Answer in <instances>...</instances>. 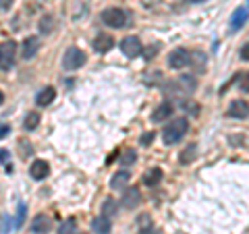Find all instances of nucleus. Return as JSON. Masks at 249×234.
Here are the masks:
<instances>
[{
  "mask_svg": "<svg viewBox=\"0 0 249 234\" xmlns=\"http://www.w3.org/2000/svg\"><path fill=\"white\" fill-rule=\"evenodd\" d=\"M187 129H189V120H187L185 116H177V118L170 120L164 127V131H162V141H164L166 145L178 143L185 137Z\"/></svg>",
  "mask_w": 249,
  "mask_h": 234,
  "instance_id": "nucleus-1",
  "label": "nucleus"
},
{
  "mask_svg": "<svg viewBox=\"0 0 249 234\" xmlns=\"http://www.w3.org/2000/svg\"><path fill=\"white\" fill-rule=\"evenodd\" d=\"M85 60H88L85 52L81 48H77V46H71V48L65 52V56H62V68L69 73L77 71V68H81L85 65Z\"/></svg>",
  "mask_w": 249,
  "mask_h": 234,
  "instance_id": "nucleus-2",
  "label": "nucleus"
},
{
  "mask_svg": "<svg viewBox=\"0 0 249 234\" xmlns=\"http://www.w3.org/2000/svg\"><path fill=\"white\" fill-rule=\"evenodd\" d=\"M17 58V44L13 40L0 44V71H9Z\"/></svg>",
  "mask_w": 249,
  "mask_h": 234,
  "instance_id": "nucleus-3",
  "label": "nucleus"
},
{
  "mask_svg": "<svg viewBox=\"0 0 249 234\" xmlns=\"http://www.w3.org/2000/svg\"><path fill=\"white\" fill-rule=\"evenodd\" d=\"M102 21H104V25H108V27L121 29V27H124L129 23V17H127V13H124L123 9H106L102 13Z\"/></svg>",
  "mask_w": 249,
  "mask_h": 234,
  "instance_id": "nucleus-4",
  "label": "nucleus"
},
{
  "mask_svg": "<svg viewBox=\"0 0 249 234\" xmlns=\"http://www.w3.org/2000/svg\"><path fill=\"white\" fill-rule=\"evenodd\" d=\"M189 62H191V54L185 48H177L168 54V65H170V68H175V71H181V68L189 67Z\"/></svg>",
  "mask_w": 249,
  "mask_h": 234,
  "instance_id": "nucleus-5",
  "label": "nucleus"
},
{
  "mask_svg": "<svg viewBox=\"0 0 249 234\" xmlns=\"http://www.w3.org/2000/svg\"><path fill=\"white\" fill-rule=\"evenodd\" d=\"M121 50H123V54L127 58H137L139 54L143 52L142 50V42H139L135 35H127V37H124V40L121 42Z\"/></svg>",
  "mask_w": 249,
  "mask_h": 234,
  "instance_id": "nucleus-6",
  "label": "nucleus"
},
{
  "mask_svg": "<svg viewBox=\"0 0 249 234\" xmlns=\"http://www.w3.org/2000/svg\"><path fill=\"white\" fill-rule=\"evenodd\" d=\"M40 48H42L40 37H36V35L27 37V40L23 42V46H21V56H23V60H31V58H36V54L40 52Z\"/></svg>",
  "mask_w": 249,
  "mask_h": 234,
  "instance_id": "nucleus-7",
  "label": "nucleus"
},
{
  "mask_svg": "<svg viewBox=\"0 0 249 234\" xmlns=\"http://www.w3.org/2000/svg\"><path fill=\"white\" fill-rule=\"evenodd\" d=\"M227 116H231V118H237V120L249 118V104L245 102V100H235V102L229 106Z\"/></svg>",
  "mask_w": 249,
  "mask_h": 234,
  "instance_id": "nucleus-8",
  "label": "nucleus"
},
{
  "mask_svg": "<svg viewBox=\"0 0 249 234\" xmlns=\"http://www.w3.org/2000/svg\"><path fill=\"white\" fill-rule=\"evenodd\" d=\"M139 203H142V193H139V189L131 186V189H127V191L123 193L121 205H123L124 209H135Z\"/></svg>",
  "mask_w": 249,
  "mask_h": 234,
  "instance_id": "nucleus-9",
  "label": "nucleus"
},
{
  "mask_svg": "<svg viewBox=\"0 0 249 234\" xmlns=\"http://www.w3.org/2000/svg\"><path fill=\"white\" fill-rule=\"evenodd\" d=\"M114 48V37L110 33H98L93 37V50L98 54H106L108 50Z\"/></svg>",
  "mask_w": 249,
  "mask_h": 234,
  "instance_id": "nucleus-10",
  "label": "nucleus"
},
{
  "mask_svg": "<svg viewBox=\"0 0 249 234\" xmlns=\"http://www.w3.org/2000/svg\"><path fill=\"white\" fill-rule=\"evenodd\" d=\"M29 174H31V178H36V181H44V178L50 174V166H48V162H44V160H36V162L29 166Z\"/></svg>",
  "mask_w": 249,
  "mask_h": 234,
  "instance_id": "nucleus-11",
  "label": "nucleus"
},
{
  "mask_svg": "<svg viewBox=\"0 0 249 234\" xmlns=\"http://www.w3.org/2000/svg\"><path fill=\"white\" fill-rule=\"evenodd\" d=\"M50 230H52V220L44 214H40L34 222H31V232H36V234H46Z\"/></svg>",
  "mask_w": 249,
  "mask_h": 234,
  "instance_id": "nucleus-12",
  "label": "nucleus"
},
{
  "mask_svg": "<svg viewBox=\"0 0 249 234\" xmlns=\"http://www.w3.org/2000/svg\"><path fill=\"white\" fill-rule=\"evenodd\" d=\"M91 228L96 234H108L112 230V224H110V217H106V216H96L91 220Z\"/></svg>",
  "mask_w": 249,
  "mask_h": 234,
  "instance_id": "nucleus-13",
  "label": "nucleus"
},
{
  "mask_svg": "<svg viewBox=\"0 0 249 234\" xmlns=\"http://www.w3.org/2000/svg\"><path fill=\"white\" fill-rule=\"evenodd\" d=\"M173 112H175L173 104H170V102H162V104H160V106L154 110V114H152V120H154V122H162V120H166L168 116H173Z\"/></svg>",
  "mask_w": 249,
  "mask_h": 234,
  "instance_id": "nucleus-14",
  "label": "nucleus"
},
{
  "mask_svg": "<svg viewBox=\"0 0 249 234\" xmlns=\"http://www.w3.org/2000/svg\"><path fill=\"white\" fill-rule=\"evenodd\" d=\"M129 181H131V172H129V170H119V172L112 176L110 186L114 191H121V189H124V184H127Z\"/></svg>",
  "mask_w": 249,
  "mask_h": 234,
  "instance_id": "nucleus-15",
  "label": "nucleus"
},
{
  "mask_svg": "<svg viewBox=\"0 0 249 234\" xmlns=\"http://www.w3.org/2000/svg\"><path fill=\"white\" fill-rule=\"evenodd\" d=\"M54 98H56V89H54V87H44L40 93H37L36 104L37 106H50Z\"/></svg>",
  "mask_w": 249,
  "mask_h": 234,
  "instance_id": "nucleus-16",
  "label": "nucleus"
},
{
  "mask_svg": "<svg viewBox=\"0 0 249 234\" xmlns=\"http://www.w3.org/2000/svg\"><path fill=\"white\" fill-rule=\"evenodd\" d=\"M245 21H247V11L245 9H237L235 13H232V17H231V29L232 31H237L245 25Z\"/></svg>",
  "mask_w": 249,
  "mask_h": 234,
  "instance_id": "nucleus-17",
  "label": "nucleus"
},
{
  "mask_svg": "<svg viewBox=\"0 0 249 234\" xmlns=\"http://www.w3.org/2000/svg\"><path fill=\"white\" fill-rule=\"evenodd\" d=\"M196 155H197V145L191 143V145H187L185 150L181 151V155H178V162H181V164H191L193 160H196Z\"/></svg>",
  "mask_w": 249,
  "mask_h": 234,
  "instance_id": "nucleus-18",
  "label": "nucleus"
},
{
  "mask_svg": "<svg viewBox=\"0 0 249 234\" xmlns=\"http://www.w3.org/2000/svg\"><path fill=\"white\" fill-rule=\"evenodd\" d=\"M162 176H164V172H162L160 168H152L150 172L145 174V178H143V183L147 184V186H156L160 181H162Z\"/></svg>",
  "mask_w": 249,
  "mask_h": 234,
  "instance_id": "nucleus-19",
  "label": "nucleus"
},
{
  "mask_svg": "<svg viewBox=\"0 0 249 234\" xmlns=\"http://www.w3.org/2000/svg\"><path fill=\"white\" fill-rule=\"evenodd\" d=\"M54 17L52 15H44V17L40 19V23H37V29H40V33H52L54 29Z\"/></svg>",
  "mask_w": 249,
  "mask_h": 234,
  "instance_id": "nucleus-20",
  "label": "nucleus"
},
{
  "mask_svg": "<svg viewBox=\"0 0 249 234\" xmlns=\"http://www.w3.org/2000/svg\"><path fill=\"white\" fill-rule=\"evenodd\" d=\"M58 234H77V220L75 217H69L58 226Z\"/></svg>",
  "mask_w": 249,
  "mask_h": 234,
  "instance_id": "nucleus-21",
  "label": "nucleus"
},
{
  "mask_svg": "<svg viewBox=\"0 0 249 234\" xmlns=\"http://www.w3.org/2000/svg\"><path fill=\"white\" fill-rule=\"evenodd\" d=\"M116 209H119V203H116L114 199L108 197V199L104 201V203H102V216H106V217L116 216Z\"/></svg>",
  "mask_w": 249,
  "mask_h": 234,
  "instance_id": "nucleus-22",
  "label": "nucleus"
},
{
  "mask_svg": "<svg viewBox=\"0 0 249 234\" xmlns=\"http://www.w3.org/2000/svg\"><path fill=\"white\" fill-rule=\"evenodd\" d=\"M37 124H40V114H37V112H29L25 116V120H23V127H25L27 131H34Z\"/></svg>",
  "mask_w": 249,
  "mask_h": 234,
  "instance_id": "nucleus-23",
  "label": "nucleus"
},
{
  "mask_svg": "<svg viewBox=\"0 0 249 234\" xmlns=\"http://www.w3.org/2000/svg\"><path fill=\"white\" fill-rule=\"evenodd\" d=\"M178 85H181V87H183L187 93H191V91L197 89V83H196V79H193V77H181V79H178Z\"/></svg>",
  "mask_w": 249,
  "mask_h": 234,
  "instance_id": "nucleus-24",
  "label": "nucleus"
},
{
  "mask_svg": "<svg viewBox=\"0 0 249 234\" xmlns=\"http://www.w3.org/2000/svg\"><path fill=\"white\" fill-rule=\"evenodd\" d=\"M135 160H137V153H135V150H124L123 158H121V164H123V166H133Z\"/></svg>",
  "mask_w": 249,
  "mask_h": 234,
  "instance_id": "nucleus-25",
  "label": "nucleus"
},
{
  "mask_svg": "<svg viewBox=\"0 0 249 234\" xmlns=\"http://www.w3.org/2000/svg\"><path fill=\"white\" fill-rule=\"evenodd\" d=\"M27 214V205H19V214H17V220H15V226H17V228H19V226L23 224V216H25Z\"/></svg>",
  "mask_w": 249,
  "mask_h": 234,
  "instance_id": "nucleus-26",
  "label": "nucleus"
},
{
  "mask_svg": "<svg viewBox=\"0 0 249 234\" xmlns=\"http://www.w3.org/2000/svg\"><path fill=\"white\" fill-rule=\"evenodd\" d=\"M241 89H243V91H247V93H249V73H247V75H243V77H241Z\"/></svg>",
  "mask_w": 249,
  "mask_h": 234,
  "instance_id": "nucleus-27",
  "label": "nucleus"
},
{
  "mask_svg": "<svg viewBox=\"0 0 249 234\" xmlns=\"http://www.w3.org/2000/svg\"><path fill=\"white\" fill-rule=\"evenodd\" d=\"M15 0H0V11H9Z\"/></svg>",
  "mask_w": 249,
  "mask_h": 234,
  "instance_id": "nucleus-28",
  "label": "nucleus"
},
{
  "mask_svg": "<svg viewBox=\"0 0 249 234\" xmlns=\"http://www.w3.org/2000/svg\"><path fill=\"white\" fill-rule=\"evenodd\" d=\"M152 139H154V133H145V135L142 137V145H150Z\"/></svg>",
  "mask_w": 249,
  "mask_h": 234,
  "instance_id": "nucleus-29",
  "label": "nucleus"
},
{
  "mask_svg": "<svg viewBox=\"0 0 249 234\" xmlns=\"http://www.w3.org/2000/svg\"><path fill=\"white\" fill-rule=\"evenodd\" d=\"M241 58L249 62V44H245L243 48H241Z\"/></svg>",
  "mask_w": 249,
  "mask_h": 234,
  "instance_id": "nucleus-30",
  "label": "nucleus"
},
{
  "mask_svg": "<svg viewBox=\"0 0 249 234\" xmlns=\"http://www.w3.org/2000/svg\"><path fill=\"white\" fill-rule=\"evenodd\" d=\"M9 158H11V155H9V151H6V150H2V151H0V162H9Z\"/></svg>",
  "mask_w": 249,
  "mask_h": 234,
  "instance_id": "nucleus-31",
  "label": "nucleus"
},
{
  "mask_svg": "<svg viewBox=\"0 0 249 234\" xmlns=\"http://www.w3.org/2000/svg\"><path fill=\"white\" fill-rule=\"evenodd\" d=\"M6 133H11V129L6 127V124H2V127H0V139H4V137H6Z\"/></svg>",
  "mask_w": 249,
  "mask_h": 234,
  "instance_id": "nucleus-32",
  "label": "nucleus"
},
{
  "mask_svg": "<svg viewBox=\"0 0 249 234\" xmlns=\"http://www.w3.org/2000/svg\"><path fill=\"white\" fill-rule=\"evenodd\" d=\"M139 234H158V232H156L154 228H150V226H147V228H142V230H139Z\"/></svg>",
  "mask_w": 249,
  "mask_h": 234,
  "instance_id": "nucleus-33",
  "label": "nucleus"
},
{
  "mask_svg": "<svg viewBox=\"0 0 249 234\" xmlns=\"http://www.w3.org/2000/svg\"><path fill=\"white\" fill-rule=\"evenodd\" d=\"M145 56H147V58H152V56H154V48H147V52H145Z\"/></svg>",
  "mask_w": 249,
  "mask_h": 234,
  "instance_id": "nucleus-34",
  "label": "nucleus"
},
{
  "mask_svg": "<svg viewBox=\"0 0 249 234\" xmlns=\"http://www.w3.org/2000/svg\"><path fill=\"white\" fill-rule=\"evenodd\" d=\"M2 104H4V93L0 91V106H2Z\"/></svg>",
  "mask_w": 249,
  "mask_h": 234,
  "instance_id": "nucleus-35",
  "label": "nucleus"
},
{
  "mask_svg": "<svg viewBox=\"0 0 249 234\" xmlns=\"http://www.w3.org/2000/svg\"><path fill=\"white\" fill-rule=\"evenodd\" d=\"M191 2H204V0H191Z\"/></svg>",
  "mask_w": 249,
  "mask_h": 234,
  "instance_id": "nucleus-36",
  "label": "nucleus"
}]
</instances>
